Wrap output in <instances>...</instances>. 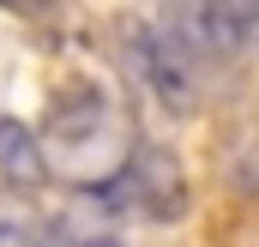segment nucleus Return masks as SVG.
<instances>
[{
    "instance_id": "9",
    "label": "nucleus",
    "mask_w": 259,
    "mask_h": 247,
    "mask_svg": "<svg viewBox=\"0 0 259 247\" xmlns=\"http://www.w3.org/2000/svg\"><path fill=\"white\" fill-rule=\"evenodd\" d=\"M91 247H115V241H91Z\"/></svg>"
},
{
    "instance_id": "6",
    "label": "nucleus",
    "mask_w": 259,
    "mask_h": 247,
    "mask_svg": "<svg viewBox=\"0 0 259 247\" xmlns=\"http://www.w3.org/2000/svg\"><path fill=\"white\" fill-rule=\"evenodd\" d=\"M0 247H42V229L18 211H0Z\"/></svg>"
},
{
    "instance_id": "3",
    "label": "nucleus",
    "mask_w": 259,
    "mask_h": 247,
    "mask_svg": "<svg viewBox=\"0 0 259 247\" xmlns=\"http://www.w3.org/2000/svg\"><path fill=\"white\" fill-rule=\"evenodd\" d=\"M163 24L193 49V55H229L241 36L223 12V0H163Z\"/></svg>"
},
{
    "instance_id": "4",
    "label": "nucleus",
    "mask_w": 259,
    "mask_h": 247,
    "mask_svg": "<svg viewBox=\"0 0 259 247\" xmlns=\"http://www.w3.org/2000/svg\"><path fill=\"white\" fill-rule=\"evenodd\" d=\"M42 175H49V163H42V139H36L24 121L0 115V181L18 187V193H30V187H42Z\"/></svg>"
},
{
    "instance_id": "8",
    "label": "nucleus",
    "mask_w": 259,
    "mask_h": 247,
    "mask_svg": "<svg viewBox=\"0 0 259 247\" xmlns=\"http://www.w3.org/2000/svg\"><path fill=\"white\" fill-rule=\"evenodd\" d=\"M42 247H66V241H55V235H42Z\"/></svg>"
},
{
    "instance_id": "2",
    "label": "nucleus",
    "mask_w": 259,
    "mask_h": 247,
    "mask_svg": "<svg viewBox=\"0 0 259 247\" xmlns=\"http://www.w3.org/2000/svg\"><path fill=\"white\" fill-rule=\"evenodd\" d=\"M133 49V72L151 85V97L169 109V115H193L199 109V78H193V49L169 30V24H139L127 36Z\"/></svg>"
},
{
    "instance_id": "5",
    "label": "nucleus",
    "mask_w": 259,
    "mask_h": 247,
    "mask_svg": "<svg viewBox=\"0 0 259 247\" xmlns=\"http://www.w3.org/2000/svg\"><path fill=\"white\" fill-rule=\"evenodd\" d=\"M103 115H109V103H103L97 85H66L61 97L49 103V133L78 145V139H97L103 133Z\"/></svg>"
},
{
    "instance_id": "7",
    "label": "nucleus",
    "mask_w": 259,
    "mask_h": 247,
    "mask_svg": "<svg viewBox=\"0 0 259 247\" xmlns=\"http://www.w3.org/2000/svg\"><path fill=\"white\" fill-rule=\"evenodd\" d=\"M223 12H229V24H235V36H247L259 24V0H223Z\"/></svg>"
},
{
    "instance_id": "1",
    "label": "nucleus",
    "mask_w": 259,
    "mask_h": 247,
    "mask_svg": "<svg viewBox=\"0 0 259 247\" xmlns=\"http://www.w3.org/2000/svg\"><path fill=\"white\" fill-rule=\"evenodd\" d=\"M103 205L127 211V217H151V223H181L187 205H193V187H187V169L169 145H133V157L121 163V175L109 187H97Z\"/></svg>"
}]
</instances>
